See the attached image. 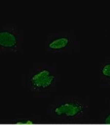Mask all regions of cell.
<instances>
[{"label": "cell", "mask_w": 110, "mask_h": 125, "mask_svg": "<svg viewBox=\"0 0 110 125\" xmlns=\"http://www.w3.org/2000/svg\"><path fill=\"white\" fill-rule=\"evenodd\" d=\"M89 106L86 101L78 97H64L57 99L46 108L51 120L71 123L80 120L87 115Z\"/></svg>", "instance_id": "7a4b0ae2"}, {"label": "cell", "mask_w": 110, "mask_h": 125, "mask_svg": "<svg viewBox=\"0 0 110 125\" xmlns=\"http://www.w3.org/2000/svg\"><path fill=\"white\" fill-rule=\"evenodd\" d=\"M11 123L15 124V125H34L35 123H37V122L34 120H32L31 118H28V117H21V118H18L15 119L14 120L11 121Z\"/></svg>", "instance_id": "8992f818"}, {"label": "cell", "mask_w": 110, "mask_h": 125, "mask_svg": "<svg viewBox=\"0 0 110 125\" xmlns=\"http://www.w3.org/2000/svg\"><path fill=\"white\" fill-rule=\"evenodd\" d=\"M99 76L103 85L110 86V59L101 63L99 68Z\"/></svg>", "instance_id": "5b68a950"}, {"label": "cell", "mask_w": 110, "mask_h": 125, "mask_svg": "<svg viewBox=\"0 0 110 125\" xmlns=\"http://www.w3.org/2000/svg\"><path fill=\"white\" fill-rule=\"evenodd\" d=\"M75 42V38L66 31H54L48 34L44 43L46 52L52 54H62L69 52Z\"/></svg>", "instance_id": "3957f363"}, {"label": "cell", "mask_w": 110, "mask_h": 125, "mask_svg": "<svg viewBox=\"0 0 110 125\" xmlns=\"http://www.w3.org/2000/svg\"><path fill=\"white\" fill-rule=\"evenodd\" d=\"M101 122L105 125H110V110L105 111L101 117Z\"/></svg>", "instance_id": "52a82bcc"}, {"label": "cell", "mask_w": 110, "mask_h": 125, "mask_svg": "<svg viewBox=\"0 0 110 125\" xmlns=\"http://www.w3.org/2000/svg\"><path fill=\"white\" fill-rule=\"evenodd\" d=\"M57 76L55 67L47 64H36L28 72L25 85L35 96L44 97L54 93L57 88Z\"/></svg>", "instance_id": "6da1fadb"}, {"label": "cell", "mask_w": 110, "mask_h": 125, "mask_svg": "<svg viewBox=\"0 0 110 125\" xmlns=\"http://www.w3.org/2000/svg\"><path fill=\"white\" fill-rule=\"evenodd\" d=\"M22 35L17 26L0 28V53H17L22 47Z\"/></svg>", "instance_id": "277c9868"}]
</instances>
